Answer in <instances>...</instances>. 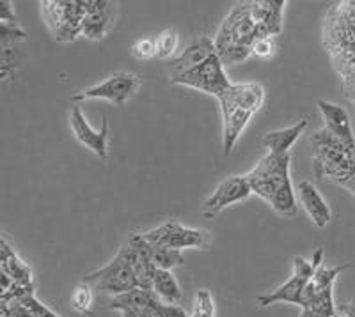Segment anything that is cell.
<instances>
[{"label": "cell", "instance_id": "5b68a950", "mask_svg": "<svg viewBox=\"0 0 355 317\" xmlns=\"http://www.w3.org/2000/svg\"><path fill=\"white\" fill-rule=\"evenodd\" d=\"M41 12L50 33L53 34V39L68 43L77 39V36H82V24L87 15L85 2L49 0V2H41Z\"/></svg>", "mask_w": 355, "mask_h": 317}, {"label": "cell", "instance_id": "83f0119b", "mask_svg": "<svg viewBox=\"0 0 355 317\" xmlns=\"http://www.w3.org/2000/svg\"><path fill=\"white\" fill-rule=\"evenodd\" d=\"M132 55L137 60H148L157 57V44H155V39L151 37H142V39H137L132 46Z\"/></svg>", "mask_w": 355, "mask_h": 317}, {"label": "cell", "instance_id": "1f68e13d", "mask_svg": "<svg viewBox=\"0 0 355 317\" xmlns=\"http://www.w3.org/2000/svg\"><path fill=\"white\" fill-rule=\"evenodd\" d=\"M334 310H325V309H315V307H304L302 312L299 317H334Z\"/></svg>", "mask_w": 355, "mask_h": 317}, {"label": "cell", "instance_id": "e0dca14e", "mask_svg": "<svg viewBox=\"0 0 355 317\" xmlns=\"http://www.w3.org/2000/svg\"><path fill=\"white\" fill-rule=\"evenodd\" d=\"M299 201L300 206L306 209V213L309 215L311 221L318 229H323V227H327L331 224V208H329L327 201L322 197V193L318 192V188L311 181H302L299 185Z\"/></svg>", "mask_w": 355, "mask_h": 317}, {"label": "cell", "instance_id": "8992f818", "mask_svg": "<svg viewBox=\"0 0 355 317\" xmlns=\"http://www.w3.org/2000/svg\"><path fill=\"white\" fill-rule=\"evenodd\" d=\"M84 282L93 285L94 291H100L103 294H112V298L128 293V291L137 287V280H135L132 266L126 261L125 253L121 250L117 252V255L109 264L96 269L93 273L85 275Z\"/></svg>", "mask_w": 355, "mask_h": 317}, {"label": "cell", "instance_id": "44dd1931", "mask_svg": "<svg viewBox=\"0 0 355 317\" xmlns=\"http://www.w3.org/2000/svg\"><path fill=\"white\" fill-rule=\"evenodd\" d=\"M151 291H153V293L157 294L164 303H169V305H182V301H183L182 287H180V284H178L173 271H167V269H157L153 289Z\"/></svg>", "mask_w": 355, "mask_h": 317}, {"label": "cell", "instance_id": "5bb4252c", "mask_svg": "<svg viewBox=\"0 0 355 317\" xmlns=\"http://www.w3.org/2000/svg\"><path fill=\"white\" fill-rule=\"evenodd\" d=\"M215 53L217 52H215V43L211 37L201 36L199 39L192 41L180 55L173 57L169 60V78L180 77V75L192 71Z\"/></svg>", "mask_w": 355, "mask_h": 317}, {"label": "cell", "instance_id": "277c9868", "mask_svg": "<svg viewBox=\"0 0 355 317\" xmlns=\"http://www.w3.org/2000/svg\"><path fill=\"white\" fill-rule=\"evenodd\" d=\"M322 264H323L322 248L316 250L311 261L300 257V255L293 257V273H291V277L288 278L283 285H279L277 289L272 291V293L261 294V296L256 298L259 309L275 305V303H291V305L300 307L306 285L309 284L311 277L315 275V271Z\"/></svg>", "mask_w": 355, "mask_h": 317}, {"label": "cell", "instance_id": "4316f807", "mask_svg": "<svg viewBox=\"0 0 355 317\" xmlns=\"http://www.w3.org/2000/svg\"><path fill=\"white\" fill-rule=\"evenodd\" d=\"M24 41H27V34H25L18 25L0 24V44H2V46L24 43Z\"/></svg>", "mask_w": 355, "mask_h": 317}, {"label": "cell", "instance_id": "f546056e", "mask_svg": "<svg viewBox=\"0 0 355 317\" xmlns=\"http://www.w3.org/2000/svg\"><path fill=\"white\" fill-rule=\"evenodd\" d=\"M151 314H153V317H190L180 305H169L162 300L157 301Z\"/></svg>", "mask_w": 355, "mask_h": 317}, {"label": "cell", "instance_id": "7402d4cb", "mask_svg": "<svg viewBox=\"0 0 355 317\" xmlns=\"http://www.w3.org/2000/svg\"><path fill=\"white\" fill-rule=\"evenodd\" d=\"M71 307L82 316H91L94 309V287L82 280L71 294Z\"/></svg>", "mask_w": 355, "mask_h": 317}, {"label": "cell", "instance_id": "7c38bea8", "mask_svg": "<svg viewBox=\"0 0 355 317\" xmlns=\"http://www.w3.org/2000/svg\"><path fill=\"white\" fill-rule=\"evenodd\" d=\"M218 103L222 112V149H224V156H230L254 112L243 109L224 96L218 98Z\"/></svg>", "mask_w": 355, "mask_h": 317}, {"label": "cell", "instance_id": "ffe728a7", "mask_svg": "<svg viewBox=\"0 0 355 317\" xmlns=\"http://www.w3.org/2000/svg\"><path fill=\"white\" fill-rule=\"evenodd\" d=\"M2 271L8 273L9 277L15 282L21 285H27V287H34L33 282V271L18 257L15 250H11V246L8 245V241L2 239Z\"/></svg>", "mask_w": 355, "mask_h": 317}, {"label": "cell", "instance_id": "6da1fadb", "mask_svg": "<svg viewBox=\"0 0 355 317\" xmlns=\"http://www.w3.org/2000/svg\"><path fill=\"white\" fill-rule=\"evenodd\" d=\"M252 193L265 199L281 217L299 213V201L290 177V154H266L245 174Z\"/></svg>", "mask_w": 355, "mask_h": 317}, {"label": "cell", "instance_id": "484cf974", "mask_svg": "<svg viewBox=\"0 0 355 317\" xmlns=\"http://www.w3.org/2000/svg\"><path fill=\"white\" fill-rule=\"evenodd\" d=\"M279 50V36H259L252 44V55L259 57V59H270L277 53Z\"/></svg>", "mask_w": 355, "mask_h": 317}, {"label": "cell", "instance_id": "2e32d148", "mask_svg": "<svg viewBox=\"0 0 355 317\" xmlns=\"http://www.w3.org/2000/svg\"><path fill=\"white\" fill-rule=\"evenodd\" d=\"M318 110L322 114V119L325 123V129L336 138L343 142L347 145L355 144L354 132H352V123L350 116L347 110L339 105L331 103V101H318Z\"/></svg>", "mask_w": 355, "mask_h": 317}, {"label": "cell", "instance_id": "e575fe53", "mask_svg": "<svg viewBox=\"0 0 355 317\" xmlns=\"http://www.w3.org/2000/svg\"><path fill=\"white\" fill-rule=\"evenodd\" d=\"M334 317H343V316H339V314H336V316Z\"/></svg>", "mask_w": 355, "mask_h": 317}, {"label": "cell", "instance_id": "d6a6232c", "mask_svg": "<svg viewBox=\"0 0 355 317\" xmlns=\"http://www.w3.org/2000/svg\"><path fill=\"white\" fill-rule=\"evenodd\" d=\"M338 314L343 317H355V296L348 303L338 307Z\"/></svg>", "mask_w": 355, "mask_h": 317}, {"label": "cell", "instance_id": "ba28073f", "mask_svg": "<svg viewBox=\"0 0 355 317\" xmlns=\"http://www.w3.org/2000/svg\"><path fill=\"white\" fill-rule=\"evenodd\" d=\"M141 87V78L135 73L117 71L110 75L107 80L85 89L82 93L75 94L73 101H85V100H107L110 103L123 107L128 100H132L137 94Z\"/></svg>", "mask_w": 355, "mask_h": 317}, {"label": "cell", "instance_id": "8fae6325", "mask_svg": "<svg viewBox=\"0 0 355 317\" xmlns=\"http://www.w3.org/2000/svg\"><path fill=\"white\" fill-rule=\"evenodd\" d=\"M250 193H252V188H250L247 176L227 177L215 188L210 197L206 199L205 204H202V215L206 218L217 217L227 206L249 199Z\"/></svg>", "mask_w": 355, "mask_h": 317}, {"label": "cell", "instance_id": "9c48e42d", "mask_svg": "<svg viewBox=\"0 0 355 317\" xmlns=\"http://www.w3.org/2000/svg\"><path fill=\"white\" fill-rule=\"evenodd\" d=\"M142 236L153 246H164V248L185 250V248H202L206 246V233L192 227L178 224V221H167L157 229H151Z\"/></svg>", "mask_w": 355, "mask_h": 317}, {"label": "cell", "instance_id": "603a6c76", "mask_svg": "<svg viewBox=\"0 0 355 317\" xmlns=\"http://www.w3.org/2000/svg\"><path fill=\"white\" fill-rule=\"evenodd\" d=\"M151 262L157 266V269L173 271L174 268H178V266H182L185 262V257H183V253L180 250L151 245Z\"/></svg>", "mask_w": 355, "mask_h": 317}, {"label": "cell", "instance_id": "4dcf8cb0", "mask_svg": "<svg viewBox=\"0 0 355 317\" xmlns=\"http://www.w3.org/2000/svg\"><path fill=\"white\" fill-rule=\"evenodd\" d=\"M0 24L17 25V15H15L12 4L11 2H8V0L0 2Z\"/></svg>", "mask_w": 355, "mask_h": 317}, {"label": "cell", "instance_id": "f1b7e54d", "mask_svg": "<svg viewBox=\"0 0 355 317\" xmlns=\"http://www.w3.org/2000/svg\"><path fill=\"white\" fill-rule=\"evenodd\" d=\"M18 301H20L21 305H24L28 312H31V316L33 317H61V316H57L53 310H50L46 305H43V303H41L34 294H28V296L21 298V300Z\"/></svg>", "mask_w": 355, "mask_h": 317}, {"label": "cell", "instance_id": "836d02e7", "mask_svg": "<svg viewBox=\"0 0 355 317\" xmlns=\"http://www.w3.org/2000/svg\"><path fill=\"white\" fill-rule=\"evenodd\" d=\"M123 317H153L150 310H141V309H123Z\"/></svg>", "mask_w": 355, "mask_h": 317}, {"label": "cell", "instance_id": "9a60e30c", "mask_svg": "<svg viewBox=\"0 0 355 317\" xmlns=\"http://www.w3.org/2000/svg\"><path fill=\"white\" fill-rule=\"evenodd\" d=\"M284 0H258L250 2V15L259 30V36H279L283 30Z\"/></svg>", "mask_w": 355, "mask_h": 317}, {"label": "cell", "instance_id": "d4e9b609", "mask_svg": "<svg viewBox=\"0 0 355 317\" xmlns=\"http://www.w3.org/2000/svg\"><path fill=\"white\" fill-rule=\"evenodd\" d=\"M190 317H215V303L210 291H198L194 298V310Z\"/></svg>", "mask_w": 355, "mask_h": 317}, {"label": "cell", "instance_id": "30bf717a", "mask_svg": "<svg viewBox=\"0 0 355 317\" xmlns=\"http://www.w3.org/2000/svg\"><path fill=\"white\" fill-rule=\"evenodd\" d=\"M69 125H71L73 133L75 137L78 138L80 144H84L85 147L91 149L98 158L105 160L107 154H109V117L107 114H103V120H101V128L94 129L93 126L89 125L85 116L82 114V109L78 105H73L71 114H69Z\"/></svg>", "mask_w": 355, "mask_h": 317}, {"label": "cell", "instance_id": "52a82bcc", "mask_svg": "<svg viewBox=\"0 0 355 317\" xmlns=\"http://www.w3.org/2000/svg\"><path fill=\"white\" fill-rule=\"evenodd\" d=\"M171 82L210 94V96H215L217 100L233 85L230 78H227L226 69H224V64H222V60L218 59L217 53L211 55L208 60H205L201 66H198L192 71L180 75V77H173Z\"/></svg>", "mask_w": 355, "mask_h": 317}, {"label": "cell", "instance_id": "3957f363", "mask_svg": "<svg viewBox=\"0 0 355 317\" xmlns=\"http://www.w3.org/2000/svg\"><path fill=\"white\" fill-rule=\"evenodd\" d=\"M313 144V169L320 179H327L343 185L354 169L348 163V147L350 145L336 138L334 135L323 128L316 132L311 138Z\"/></svg>", "mask_w": 355, "mask_h": 317}, {"label": "cell", "instance_id": "4fadbf2b", "mask_svg": "<svg viewBox=\"0 0 355 317\" xmlns=\"http://www.w3.org/2000/svg\"><path fill=\"white\" fill-rule=\"evenodd\" d=\"M116 2L107 0H87L85 2L84 24H82V36L91 41L103 39L114 28L116 24Z\"/></svg>", "mask_w": 355, "mask_h": 317}, {"label": "cell", "instance_id": "cb8c5ba5", "mask_svg": "<svg viewBox=\"0 0 355 317\" xmlns=\"http://www.w3.org/2000/svg\"><path fill=\"white\" fill-rule=\"evenodd\" d=\"M178 30L176 28H166L164 33H160L155 39V44H157V57L158 59H169L174 55L178 48Z\"/></svg>", "mask_w": 355, "mask_h": 317}, {"label": "cell", "instance_id": "ac0fdd59", "mask_svg": "<svg viewBox=\"0 0 355 317\" xmlns=\"http://www.w3.org/2000/svg\"><path fill=\"white\" fill-rule=\"evenodd\" d=\"M309 126V120L300 119L297 125L290 126V128L283 129H274V132H268L263 137V145L268 149L270 154H290V149L293 147V144L300 138L304 132Z\"/></svg>", "mask_w": 355, "mask_h": 317}, {"label": "cell", "instance_id": "d6986e66", "mask_svg": "<svg viewBox=\"0 0 355 317\" xmlns=\"http://www.w3.org/2000/svg\"><path fill=\"white\" fill-rule=\"evenodd\" d=\"M160 298L150 289H141V287H135V289L128 291V293H123L119 296H114L110 300V309L119 310L123 309H141V310H153V307L157 305V301Z\"/></svg>", "mask_w": 355, "mask_h": 317}, {"label": "cell", "instance_id": "7a4b0ae2", "mask_svg": "<svg viewBox=\"0 0 355 317\" xmlns=\"http://www.w3.org/2000/svg\"><path fill=\"white\" fill-rule=\"evenodd\" d=\"M258 37L259 30L250 15V2H242L231 9L218 27L217 36L214 37L215 52L224 66L236 64L252 55L250 48Z\"/></svg>", "mask_w": 355, "mask_h": 317}]
</instances>
